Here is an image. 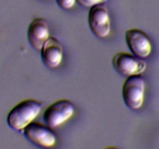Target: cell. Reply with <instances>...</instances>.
I'll list each match as a JSON object with an SVG mask.
<instances>
[{"label": "cell", "instance_id": "obj_1", "mask_svg": "<svg viewBox=\"0 0 159 149\" xmlns=\"http://www.w3.org/2000/svg\"><path fill=\"white\" fill-rule=\"evenodd\" d=\"M43 104L36 99H28L15 106L7 116L9 127L15 130H22L33 122L41 111Z\"/></svg>", "mask_w": 159, "mask_h": 149}, {"label": "cell", "instance_id": "obj_2", "mask_svg": "<svg viewBox=\"0 0 159 149\" xmlns=\"http://www.w3.org/2000/svg\"><path fill=\"white\" fill-rule=\"evenodd\" d=\"M145 82L140 74L129 76L123 85V97L126 105L137 110L142 106L144 99Z\"/></svg>", "mask_w": 159, "mask_h": 149}, {"label": "cell", "instance_id": "obj_3", "mask_svg": "<svg viewBox=\"0 0 159 149\" xmlns=\"http://www.w3.org/2000/svg\"><path fill=\"white\" fill-rule=\"evenodd\" d=\"M75 106L68 99H59L47 108L43 113V120L47 125L54 128L61 125L72 116Z\"/></svg>", "mask_w": 159, "mask_h": 149}, {"label": "cell", "instance_id": "obj_4", "mask_svg": "<svg viewBox=\"0 0 159 149\" xmlns=\"http://www.w3.org/2000/svg\"><path fill=\"white\" fill-rule=\"evenodd\" d=\"M113 65L116 71L124 76L141 74L146 69L145 61L141 57L128 53L119 52L113 57Z\"/></svg>", "mask_w": 159, "mask_h": 149}, {"label": "cell", "instance_id": "obj_5", "mask_svg": "<svg viewBox=\"0 0 159 149\" xmlns=\"http://www.w3.org/2000/svg\"><path fill=\"white\" fill-rule=\"evenodd\" d=\"M26 138L34 144L43 147H50L56 144V134L48 125L31 122L24 129Z\"/></svg>", "mask_w": 159, "mask_h": 149}, {"label": "cell", "instance_id": "obj_6", "mask_svg": "<svg viewBox=\"0 0 159 149\" xmlns=\"http://www.w3.org/2000/svg\"><path fill=\"white\" fill-rule=\"evenodd\" d=\"M89 25L93 34L99 38H105L110 34V16L105 5L99 4L91 7L89 13Z\"/></svg>", "mask_w": 159, "mask_h": 149}, {"label": "cell", "instance_id": "obj_7", "mask_svg": "<svg viewBox=\"0 0 159 149\" xmlns=\"http://www.w3.org/2000/svg\"><path fill=\"white\" fill-rule=\"evenodd\" d=\"M126 41L131 52L141 58L150 55L152 47L148 36L141 29H130L126 32Z\"/></svg>", "mask_w": 159, "mask_h": 149}, {"label": "cell", "instance_id": "obj_8", "mask_svg": "<svg viewBox=\"0 0 159 149\" xmlns=\"http://www.w3.org/2000/svg\"><path fill=\"white\" fill-rule=\"evenodd\" d=\"M28 40L30 44L37 51H41L50 37L49 26L43 18L34 19L28 28Z\"/></svg>", "mask_w": 159, "mask_h": 149}, {"label": "cell", "instance_id": "obj_9", "mask_svg": "<svg viewBox=\"0 0 159 149\" xmlns=\"http://www.w3.org/2000/svg\"><path fill=\"white\" fill-rule=\"evenodd\" d=\"M63 57V48L60 41L54 37H49L41 49L43 64L50 68H54L61 64Z\"/></svg>", "mask_w": 159, "mask_h": 149}, {"label": "cell", "instance_id": "obj_10", "mask_svg": "<svg viewBox=\"0 0 159 149\" xmlns=\"http://www.w3.org/2000/svg\"><path fill=\"white\" fill-rule=\"evenodd\" d=\"M79 4L85 7H93L99 4H103L108 0H76Z\"/></svg>", "mask_w": 159, "mask_h": 149}, {"label": "cell", "instance_id": "obj_11", "mask_svg": "<svg viewBox=\"0 0 159 149\" xmlns=\"http://www.w3.org/2000/svg\"><path fill=\"white\" fill-rule=\"evenodd\" d=\"M56 1H57V3L60 7L65 9H68L74 6L76 0H56Z\"/></svg>", "mask_w": 159, "mask_h": 149}]
</instances>
